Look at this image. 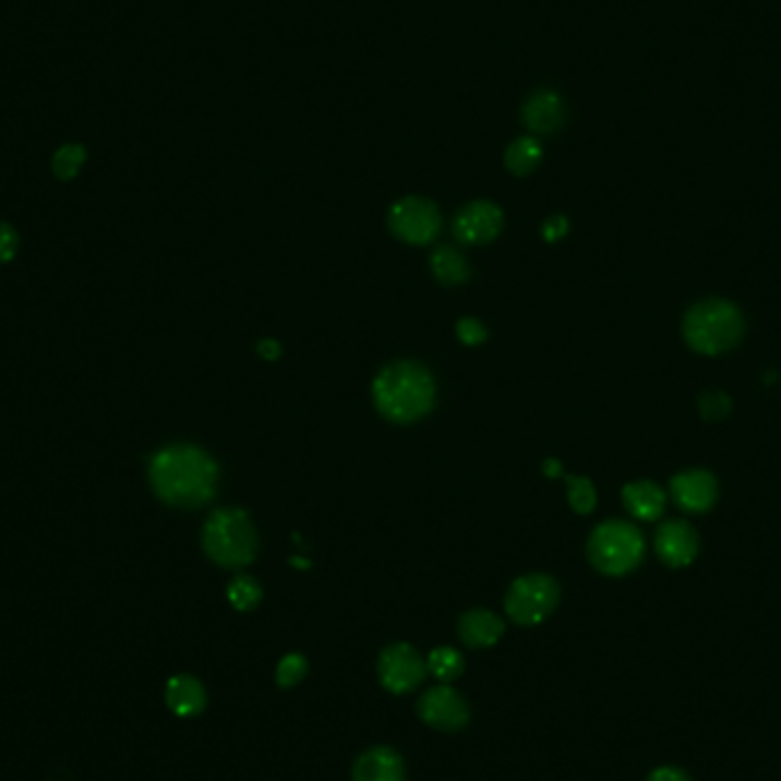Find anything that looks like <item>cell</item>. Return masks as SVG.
I'll list each match as a JSON object with an SVG mask.
<instances>
[{
	"instance_id": "30",
	"label": "cell",
	"mask_w": 781,
	"mask_h": 781,
	"mask_svg": "<svg viewBox=\"0 0 781 781\" xmlns=\"http://www.w3.org/2000/svg\"><path fill=\"white\" fill-rule=\"evenodd\" d=\"M259 355H261L263 359H267V361H275V359H279V355H281V346L277 344L275 338H265V340H261V344H259Z\"/></svg>"
},
{
	"instance_id": "20",
	"label": "cell",
	"mask_w": 781,
	"mask_h": 781,
	"mask_svg": "<svg viewBox=\"0 0 781 781\" xmlns=\"http://www.w3.org/2000/svg\"><path fill=\"white\" fill-rule=\"evenodd\" d=\"M464 656L453 647H436L428 656V672L438 683H453L464 674Z\"/></svg>"
},
{
	"instance_id": "14",
	"label": "cell",
	"mask_w": 781,
	"mask_h": 781,
	"mask_svg": "<svg viewBox=\"0 0 781 781\" xmlns=\"http://www.w3.org/2000/svg\"><path fill=\"white\" fill-rule=\"evenodd\" d=\"M565 117L567 110L563 99L551 89H540L530 94V99L521 108L524 124L537 135H551L560 131L565 124Z\"/></svg>"
},
{
	"instance_id": "1",
	"label": "cell",
	"mask_w": 781,
	"mask_h": 781,
	"mask_svg": "<svg viewBox=\"0 0 781 781\" xmlns=\"http://www.w3.org/2000/svg\"><path fill=\"white\" fill-rule=\"evenodd\" d=\"M215 459L190 444L158 450L149 464V480L156 496L172 507H202L217 492Z\"/></svg>"
},
{
	"instance_id": "11",
	"label": "cell",
	"mask_w": 781,
	"mask_h": 781,
	"mask_svg": "<svg viewBox=\"0 0 781 781\" xmlns=\"http://www.w3.org/2000/svg\"><path fill=\"white\" fill-rule=\"evenodd\" d=\"M670 494L676 507L690 512V515H699V512H709L716 505L720 486L711 471L690 469L672 478Z\"/></svg>"
},
{
	"instance_id": "10",
	"label": "cell",
	"mask_w": 781,
	"mask_h": 781,
	"mask_svg": "<svg viewBox=\"0 0 781 781\" xmlns=\"http://www.w3.org/2000/svg\"><path fill=\"white\" fill-rule=\"evenodd\" d=\"M501 229L503 213L492 202H473L464 206L453 223V233L461 245H482V242L494 240Z\"/></svg>"
},
{
	"instance_id": "4",
	"label": "cell",
	"mask_w": 781,
	"mask_h": 781,
	"mask_svg": "<svg viewBox=\"0 0 781 781\" xmlns=\"http://www.w3.org/2000/svg\"><path fill=\"white\" fill-rule=\"evenodd\" d=\"M202 542L213 563L229 569L250 565L259 551L254 524L250 521L248 512L236 507L213 512L204 526Z\"/></svg>"
},
{
	"instance_id": "9",
	"label": "cell",
	"mask_w": 781,
	"mask_h": 781,
	"mask_svg": "<svg viewBox=\"0 0 781 781\" xmlns=\"http://www.w3.org/2000/svg\"><path fill=\"white\" fill-rule=\"evenodd\" d=\"M419 718L436 729V731H459L469 724L471 711L469 704L450 683H442V686H434L425 690L419 699Z\"/></svg>"
},
{
	"instance_id": "16",
	"label": "cell",
	"mask_w": 781,
	"mask_h": 781,
	"mask_svg": "<svg viewBox=\"0 0 781 781\" xmlns=\"http://www.w3.org/2000/svg\"><path fill=\"white\" fill-rule=\"evenodd\" d=\"M165 701L169 706V711H172L175 716L194 718L206 709L208 695H206V688L200 678H194L190 674H179V676L167 681Z\"/></svg>"
},
{
	"instance_id": "31",
	"label": "cell",
	"mask_w": 781,
	"mask_h": 781,
	"mask_svg": "<svg viewBox=\"0 0 781 781\" xmlns=\"http://www.w3.org/2000/svg\"><path fill=\"white\" fill-rule=\"evenodd\" d=\"M542 471H544L549 478L563 476V467H560V461H557V459H546V461L542 464Z\"/></svg>"
},
{
	"instance_id": "8",
	"label": "cell",
	"mask_w": 781,
	"mask_h": 781,
	"mask_svg": "<svg viewBox=\"0 0 781 781\" xmlns=\"http://www.w3.org/2000/svg\"><path fill=\"white\" fill-rule=\"evenodd\" d=\"M388 227L409 245H428L442 231V213L423 197H405L390 206Z\"/></svg>"
},
{
	"instance_id": "6",
	"label": "cell",
	"mask_w": 781,
	"mask_h": 781,
	"mask_svg": "<svg viewBox=\"0 0 781 781\" xmlns=\"http://www.w3.org/2000/svg\"><path fill=\"white\" fill-rule=\"evenodd\" d=\"M560 601L557 582L546 574H528L509 585L505 594V613L519 626L542 624Z\"/></svg>"
},
{
	"instance_id": "5",
	"label": "cell",
	"mask_w": 781,
	"mask_h": 781,
	"mask_svg": "<svg viewBox=\"0 0 781 781\" xmlns=\"http://www.w3.org/2000/svg\"><path fill=\"white\" fill-rule=\"evenodd\" d=\"M588 557L605 576H626L642 563L645 537L633 524L610 519L592 530Z\"/></svg>"
},
{
	"instance_id": "12",
	"label": "cell",
	"mask_w": 781,
	"mask_h": 781,
	"mask_svg": "<svg viewBox=\"0 0 781 781\" xmlns=\"http://www.w3.org/2000/svg\"><path fill=\"white\" fill-rule=\"evenodd\" d=\"M656 553L672 569L688 567L699 553V534L693 524L670 519L656 532Z\"/></svg>"
},
{
	"instance_id": "25",
	"label": "cell",
	"mask_w": 781,
	"mask_h": 781,
	"mask_svg": "<svg viewBox=\"0 0 781 781\" xmlns=\"http://www.w3.org/2000/svg\"><path fill=\"white\" fill-rule=\"evenodd\" d=\"M699 413L704 417V421H722L731 413V398L724 394V390H704L699 396Z\"/></svg>"
},
{
	"instance_id": "21",
	"label": "cell",
	"mask_w": 781,
	"mask_h": 781,
	"mask_svg": "<svg viewBox=\"0 0 781 781\" xmlns=\"http://www.w3.org/2000/svg\"><path fill=\"white\" fill-rule=\"evenodd\" d=\"M227 597L236 610H240V613H248V610H254L261 603L263 590L252 576L240 574L231 580Z\"/></svg>"
},
{
	"instance_id": "28",
	"label": "cell",
	"mask_w": 781,
	"mask_h": 781,
	"mask_svg": "<svg viewBox=\"0 0 781 781\" xmlns=\"http://www.w3.org/2000/svg\"><path fill=\"white\" fill-rule=\"evenodd\" d=\"M567 229H569L567 219H565L563 215H555V217H551V219H546V223H544L542 236H544L549 242H557L560 238H563V236L567 233Z\"/></svg>"
},
{
	"instance_id": "19",
	"label": "cell",
	"mask_w": 781,
	"mask_h": 781,
	"mask_svg": "<svg viewBox=\"0 0 781 781\" xmlns=\"http://www.w3.org/2000/svg\"><path fill=\"white\" fill-rule=\"evenodd\" d=\"M542 163V144L534 137H519L507 146L505 167L515 177H528Z\"/></svg>"
},
{
	"instance_id": "27",
	"label": "cell",
	"mask_w": 781,
	"mask_h": 781,
	"mask_svg": "<svg viewBox=\"0 0 781 781\" xmlns=\"http://www.w3.org/2000/svg\"><path fill=\"white\" fill-rule=\"evenodd\" d=\"M19 250V236L10 225L0 223V263H8L14 259Z\"/></svg>"
},
{
	"instance_id": "3",
	"label": "cell",
	"mask_w": 781,
	"mask_h": 781,
	"mask_svg": "<svg viewBox=\"0 0 781 781\" xmlns=\"http://www.w3.org/2000/svg\"><path fill=\"white\" fill-rule=\"evenodd\" d=\"M743 332V313L729 300H701L683 315V338L697 355H724L741 344Z\"/></svg>"
},
{
	"instance_id": "7",
	"label": "cell",
	"mask_w": 781,
	"mask_h": 781,
	"mask_svg": "<svg viewBox=\"0 0 781 781\" xmlns=\"http://www.w3.org/2000/svg\"><path fill=\"white\" fill-rule=\"evenodd\" d=\"M377 676L382 688L394 695L417 690L428 676V661L407 642H396L382 649L377 658Z\"/></svg>"
},
{
	"instance_id": "18",
	"label": "cell",
	"mask_w": 781,
	"mask_h": 781,
	"mask_svg": "<svg viewBox=\"0 0 781 781\" xmlns=\"http://www.w3.org/2000/svg\"><path fill=\"white\" fill-rule=\"evenodd\" d=\"M432 273L434 277L446 284V286H457V284H464L469 279L471 271H469V263L467 259H464L455 248H448V245H442L436 248L432 252Z\"/></svg>"
},
{
	"instance_id": "29",
	"label": "cell",
	"mask_w": 781,
	"mask_h": 781,
	"mask_svg": "<svg viewBox=\"0 0 781 781\" xmlns=\"http://www.w3.org/2000/svg\"><path fill=\"white\" fill-rule=\"evenodd\" d=\"M645 781H693V779L688 777V772H683L681 768L663 766V768H656Z\"/></svg>"
},
{
	"instance_id": "32",
	"label": "cell",
	"mask_w": 781,
	"mask_h": 781,
	"mask_svg": "<svg viewBox=\"0 0 781 781\" xmlns=\"http://www.w3.org/2000/svg\"><path fill=\"white\" fill-rule=\"evenodd\" d=\"M290 563L296 565V567H300V569H307V567H309V563H307V560H302V557H300V560H298V557H292Z\"/></svg>"
},
{
	"instance_id": "24",
	"label": "cell",
	"mask_w": 781,
	"mask_h": 781,
	"mask_svg": "<svg viewBox=\"0 0 781 781\" xmlns=\"http://www.w3.org/2000/svg\"><path fill=\"white\" fill-rule=\"evenodd\" d=\"M567 492H569V505L578 512V515H590L597 505V492L588 478L572 476L567 478Z\"/></svg>"
},
{
	"instance_id": "26",
	"label": "cell",
	"mask_w": 781,
	"mask_h": 781,
	"mask_svg": "<svg viewBox=\"0 0 781 781\" xmlns=\"http://www.w3.org/2000/svg\"><path fill=\"white\" fill-rule=\"evenodd\" d=\"M457 336L464 346H480L482 340H486V329L476 319H461L457 323Z\"/></svg>"
},
{
	"instance_id": "13",
	"label": "cell",
	"mask_w": 781,
	"mask_h": 781,
	"mask_svg": "<svg viewBox=\"0 0 781 781\" xmlns=\"http://www.w3.org/2000/svg\"><path fill=\"white\" fill-rule=\"evenodd\" d=\"M407 766L402 756L386 745L365 749L352 766V781H405Z\"/></svg>"
},
{
	"instance_id": "15",
	"label": "cell",
	"mask_w": 781,
	"mask_h": 781,
	"mask_svg": "<svg viewBox=\"0 0 781 781\" xmlns=\"http://www.w3.org/2000/svg\"><path fill=\"white\" fill-rule=\"evenodd\" d=\"M459 640L471 649L494 647L505 633V622L486 608H476L459 617Z\"/></svg>"
},
{
	"instance_id": "17",
	"label": "cell",
	"mask_w": 781,
	"mask_h": 781,
	"mask_svg": "<svg viewBox=\"0 0 781 781\" xmlns=\"http://www.w3.org/2000/svg\"><path fill=\"white\" fill-rule=\"evenodd\" d=\"M622 501L628 515L640 521H656L663 517L668 496L665 492L651 480H636L628 482L622 492Z\"/></svg>"
},
{
	"instance_id": "2",
	"label": "cell",
	"mask_w": 781,
	"mask_h": 781,
	"mask_svg": "<svg viewBox=\"0 0 781 781\" xmlns=\"http://www.w3.org/2000/svg\"><path fill=\"white\" fill-rule=\"evenodd\" d=\"M436 386L428 369L400 361L386 369L373 382V400L384 419L394 423H413L432 411Z\"/></svg>"
},
{
	"instance_id": "23",
	"label": "cell",
	"mask_w": 781,
	"mask_h": 781,
	"mask_svg": "<svg viewBox=\"0 0 781 781\" xmlns=\"http://www.w3.org/2000/svg\"><path fill=\"white\" fill-rule=\"evenodd\" d=\"M309 672V663L307 658L302 653H288L284 656L279 665H277V672H275V681L279 688H292L298 686V683L307 676Z\"/></svg>"
},
{
	"instance_id": "22",
	"label": "cell",
	"mask_w": 781,
	"mask_h": 781,
	"mask_svg": "<svg viewBox=\"0 0 781 781\" xmlns=\"http://www.w3.org/2000/svg\"><path fill=\"white\" fill-rule=\"evenodd\" d=\"M85 158H87V152H85V146H81V144H64V146H60L58 154L53 156V172H56V177L62 179V181L76 179L79 172H81L83 163H85Z\"/></svg>"
}]
</instances>
